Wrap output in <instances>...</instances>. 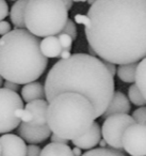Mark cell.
I'll list each match as a JSON object with an SVG mask.
<instances>
[{"mask_svg":"<svg viewBox=\"0 0 146 156\" xmlns=\"http://www.w3.org/2000/svg\"><path fill=\"white\" fill-rule=\"evenodd\" d=\"M128 98L130 103H132L135 106H140V107H144L146 106V100L143 96V94L141 93L140 89L137 88V86L132 85L129 87L128 89Z\"/></svg>","mask_w":146,"mask_h":156,"instance_id":"obj_20","label":"cell"},{"mask_svg":"<svg viewBox=\"0 0 146 156\" xmlns=\"http://www.w3.org/2000/svg\"><path fill=\"white\" fill-rule=\"evenodd\" d=\"M139 63H130V64L120 65L117 67V77L123 83H135V76H137V69Z\"/></svg>","mask_w":146,"mask_h":156,"instance_id":"obj_18","label":"cell"},{"mask_svg":"<svg viewBox=\"0 0 146 156\" xmlns=\"http://www.w3.org/2000/svg\"><path fill=\"white\" fill-rule=\"evenodd\" d=\"M44 98H46L45 88H44V86L41 83L34 81V83H28V85L23 87L22 98L27 104L34 102V101L44 100Z\"/></svg>","mask_w":146,"mask_h":156,"instance_id":"obj_14","label":"cell"},{"mask_svg":"<svg viewBox=\"0 0 146 156\" xmlns=\"http://www.w3.org/2000/svg\"><path fill=\"white\" fill-rule=\"evenodd\" d=\"M58 39H59V41H60V44H61V47H62V49L71 51L74 40L71 39L69 35L65 34V33H60V34L58 35Z\"/></svg>","mask_w":146,"mask_h":156,"instance_id":"obj_23","label":"cell"},{"mask_svg":"<svg viewBox=\"0 0 146 156\" xmlns=\"http://www.w3.org/2000/svg\"><path fill=\"white\" fill-rule=\"evenodd\" d=\"M3 87L8 90H11V91H14V92H17L19 90V85L17 83H11V81H5L3 83Z\"/></svg>","mask_w":146,"mask_h":156,"instance_id":"obj_30","label":"cell"},{"mask_svg":"<svg viewBox=\"0 0 146 156\" xmlns=\"http://www.w3.org/2000/svg\"><path fill=\"white\" fill-rule=\"evenodd\" d=\"M71 57V51H68V50H62V52H61V55H60L61 60H67V59H69Z\"/></svg>","mask_w":146,"mask_h":156,"instance_id":"obj_33","label":"cell"},{"mask_svg":"<svg viewBox=\"0 0 146 156\" xmlns=\"http://www.w3.org/2000/svg\"><path fill=\"white\" fill-rule=\"evenodd\" d=\"M130 109V101L128 100V98L123 92L115 91L111 103L109 104L107 110L105 111V113L101 117L103 119H107V118L114 115H128Z\"/></svg>","mask_w":146,"mask_h":156,"instance_id":"obj_12","label":"cell"},{"mask_svg":"<svg viewBox=\"0 0 146 156\" xmlns=\"http://www.w3.org/2000/svg\"><path fill=\"white\" fill-rule=\"evenodd\" d=\"M88 17L89 46L103 61L124 65L146 58V0H97Z\"/></svg>","mask_w":146,"mask_h":156,"instance_id":"obj_1","label":"cell"},{"mask_svg":"<svg viewBox=\"0 0 146 156\" xmlns=\"http://www.w3.org/2000/svg\"><path fill=\"white\" fill-rule=\"evenodd\" d=\"M1 156H27L28 147L24 139L14 134L0 136Z\"/></svg>","mask_w":146,"mask_h":156,"instance_id":"obj_10","label":"cell"},{"mask_svg":"<svg viewBox=\"0 0 146 156\" xmlns=\"http://www.w3.org/2000/svg\"><path fill=\"white\" fill-rule=\"evenodd\" d=\"M123 149L131 156H146V126L130 125L123 135Z\"/></svg>","mask_w":146,"mask_h":156,"instance_id":"obj_8","label":"cell"},{"mask_svg":"<svg viewBox=\"0 0 146 156\" xmlns=\"http://www.w3.org/2000/svg\"><path fill=\"white\" fill-rule=\"evenodd\" d=\"M9 15V5L7 1L0 0V22H3L5 17Z\"/></svg>","mask_w":146,"mask_h":156,"instance_id":"obj_25","label":"cell"},{"mask_svg":"<svg viewBox=\"0 0 146 156\" xmlns=\"http://www.w3.org/2000/svg\"><path fill=\"white\" fill-rule=\"evenodd\" d=\"M42 150L40 147L35 144L28 145V150H27V156H41Z\"/></svg>","mask_w":146,"mask_h":156,"instance_id":"obj_26","label":"cell"},{"mask_svg":"<svg viewBox=\"0 0 146 156\" xmlns=\"http://www.w3.org/2000/svg\"><path fill=\"white\" fill-rule=\"evenodd\" d=\"M103 63H105L106 67L108 69V71L110 72V74H111L112 76H115L116 73H117V67L115 66V64H113V63H110V62H107V61H103Z\"/></svg>","mask_w":146,"mask_h":156,"instance_id":"obj_31","label":"cell"},{"mask_svg":"<svg viewBox=\"0 0 146 156\" xmlns=\"http://www.w3.org/2000/svg\"><path fill=\"white\" fill-rule=\"evenodd\" d=\"M82 156H127L123 151L110 149V147H98L85 152Z\"/></svg>","mask_w":146,"mask_h":156,"instance_id":"obj_21","label":"cell"},{"mask_svg":"<svg viewBox=\"0 0 146 156\" xmlns=\"http://www.w3.org/2000/svg\"><path fill=\"white\" fill-rule=\"evenodd\" d=\"M60 41L58 37H45L41 41V51L46 58H60L62 52Z\"/></svg>","mask_w":146,"mask_h":156,"instance_id":"obj_16","label":"cell"},{"mask_svg":"<svg viewBox=\"0 0 146 156\" xmlns=\"http://www.w3.org/2000/svg\"><path fill=\"white\" fill-rule=\"evenodd\" d=\"M95 119L92 103L78 93L59 94L49 102L47 125L52 134L67 141L83 136L92 127Z\"/></svg>","mask_w":146,"mask_h":156,"instance_id":"obj_4","label":"cell"},{"mask_svg":"<svg viewBox=\"0 0 146 156\" xmlns=\"http://www.w3.org/2000/svg\"><path fill=\"white\" fill-rule=\"evenodd\" d=\"M0 156H1V145H0Z\"/></svg>","mask_w":146,"mask_h":156,"instance_id":"obj_39","label":"cell"},{"mask_svg":"<svg viewBox=\"0 0 146 156\" xmlns=\"http://www.w3.org/2000/svg\"><path fill=\"white\" fill-rule=\"evenodd\" d=\"M68 20V11L63 0H29L27 2L26 29L36 37L59 35Z\"/></svg>","mask_w":146,"mask_h":156,"instance_id":"obj_5","label":"cell"},{"mask_svg":"<svg viewBox=\"0 0 146 156\" xmlns=\"http://www.w3.org/2000/svg\"><path fill=\"white\" fill-rule=\"evenodd\" d=\"M24 110V102L17 92L0 88V134H10L19 127Z\"/></svg>","mask_w":146,"mask_h":156,"instance_id":"obj_6","label":"cell"},{"mask_svg":"<svg viewBox=\"0 0 146 156\" xmlns=\"http://www.w3.org/2000/svg\"><path fill=\"white\" fill-rule=\"evenodd\" d=\"M47 65L41 41L27 29H14L0 37V75L7 81L25 86L34 83Z\"/></svg>","mask_w":146,"mask_h":156,"instance_id":"obj_3","label":"cell"},{"mask_svg":"<svg viewBox=\"0 0 146 156\" xmlns=\"http://www.w3.org/2000/svg\"><path fill=\"white\" fill-rule=\"evenodd\" d=\"M75 22L77 24H82L84 26H86L89 23V17L88 15H83V14H76L75 15Z\"/></svg>","mask_w":146,"mask_h":156,"instance_id":"obj_29","label":"cell"},{"mask_svg":"<svg viewBox=\"0 0 146 156\" xmlns=\"http://www.w3.org/2000/svg\"><path fill=\"white\" fill-rule=\"evenodd\" d=\"M99 145H100V147H106L108 144H107V142L103 139V140H100V142H99Z\"/></svg>","mask_w":146,"mask_h":156,"instance_id":"obj_37","label":"cell"},{"mask_svg":"<svg viewBox=\"0 0 146 156\" xmlns=\"http://www.w3.org/2000/svg\"><path fill=\"white\" fill-rule=\"evenodd\" d=\"M62 33H65V34L69 35L73 40L77 39V27H76L75 23L71 20H68L65 25L64 29H63Z\"/></svg>","mask_w":146,"mask_h":156,"instance_id":"obj_24","label":"cell"},{"mask_svg":"<svg viewBox=\"0 0 146 156\" xmlns=\"http://www.w3.org/2000/svg\"><path fill=\"white\" fill-rule=\"evenodd\" d=\"M63 3H64L67 11H69L71 9V7H73V1L71 0H63Z\"/></svg>","mask_w":146,"mask_h":156,"instance_id":"obj_34","label":"cell"},{"mask_svg":"<svg viewBox=\"0 0 146 156\" xmlns=\"http://www.w3.org/2000/svg\"><path fill=\"white\" fill-rule=\"evenodd\" d=\"M101 138V128L96 121L92 125V127L80 138L73 140V144L76 147H79L81 150H85L86 152L95 149L96 145L99 144Z\"/></svg>","mask_w":146,"mask_h":156,"instance_id":"obj_11","label":"cell"},{"mask_svg":"<svg viewBox=\"0 0 146 156\" xmlns=\"http://www.w3.org/2000/svg\"><path fill=\"white\" fill-rule=\"evenodd\" d=\"M49 103L46 100H39L26 104L25 109L30 111L33 117L31 124L33 125H46L47 124V111Z\"/></svg>","mask_w":146,"mask_h":156,"instance_id":"obj_13","label":"cell"},{"mask_svg":"<svg viewBox=\"0 0 146 156\" xmlns=\"http://www.w3.org/2000/svg\"><path fill=\"white\" fill-rule=\"evenodd\" d=\"M89 55H90V56H92V57H96L97 56L96 52H95V50L93 49L91 46H89Z\"/></svg>","mask_w":146,"mask_h":156,"instance_id":"obj_36","label":"cell"},{"mask_svg":"<svg viewBox=\"0 0 146 156\" xmlns=\"http://www.w3.org/2000/svg\"><path fill=\"white\" fill-rule=\"evenodd\" d=\"M3 83H3V78L1 77V75H0V88L2 87V86H3Z\"/></svg>","mask_w":146,"mask_h":156,"instance_id":"obj_38","label":"cell"},{"mask_svg":"<svg viewBox=\"0 0 146 156\" xmlns=\"http://www.w3.org/2000/svg\"><path fill=\"white\" fill-rule=\"evenodd\" d=\"M41 156H75L73 149L67 144L50 142L42 150Z\"/></svg>","mask_w":146,"mask_h":156,"instance_id":"obj_17","label":"cell"},{"mask_svg":"<svg viewBox=\"0 0 146 156\" xmlns=\"http://www.w3.org/2000/svg\"><path fill=\"white\" fill-rule=\"evenodd\" d=\"M132 118L137 123L146 126V106L135 109L132 112Z\"/></svg>","mask_w":146,"mask_h":156,"instance_id":"obj_22","label":"cell"},{"mask_svg":"<svg viewBox=\"0 0 146 156\" xmlns=\"http://www.w3.org/2000/svg\"><path fill=\"white\" fill-rule=\"evenodd\" d=\"M11 25L9 24L8 22H5V20H3V22H0V35H2V37H5V35H7L8 33L11 32Z\"/></svg>","mask_w":146,"mask_h":156,"instance_id":"obj_27","label":"cell"},{"mask_svg":"<svg viewBox=\"0 0 146 156\" xmlns=\"http://www.w3.org/2000/svg\"><path fill=\"white\" fill-rule=\"evenodd\" d=\"M18 136L24 139L25 142L30 144H37L46 141L51 137V130L49 126L46 125H33L28 123H20L17 128Z\"/></svg>","mask_w":146,"mask_h":156,"instance_id":"obj_9","label":"cell"},{"mask_svg":"<svg viewBox=\"0 0 146 156\" xmlns=\"http://www.w3.org/2000/svg\"><path fill=\"white\" fill-rule=\"evenodd\" d=\"M20 120H22L23 123L31 124V123H32V121H33V117H32V115H31L30 111H28V110H26V109H25L24 112H23V115H22V119H20Z\"/></svg>","mask_w":146,"mask_h":156,"instance_id":"obj_28","label":"cell"},{"mask_svg":"<svg viewBox=\"0 0 146 156\" xmlns=\"http://www.w3.org/2000/svg\"><path fill=\"white\" fill-rule=\"evenodd\" d=\"M135 85L140 89L141 93L146 100V58L139 62L135 76Z\"/></svg>","mask_w":146,"mask_h":156,"instance_id":"obj_19","label":"cell"},{"mask_svg":"<svg viewBox=\"0 0 146 156\" xmlns=\"http://www.w3.org/2000/svg\"><path fill=\"white\" fill-rule=\"evenodd\" d=\"M73 153L75 156H82V152H81V149H79V147H74L73 149Z\"/></svg>","mask_w":146,"mask_h":156,"instance_id":"obj_35","label":"cell"},{"mask_svg":"<svg viewBox=\"0 0 146 156\" xmlns=\"http://www.w3.org/2000/svg\"><path fill=\"white\" fill-rule=\"evenodd\" d=\"M26 0H19L13 3L10 11V20L14 25L15 29H26V23H25V11L27 7Z\"/></svg>","mask_w":146,"mask_h":156,"instance_id":"obj_15","label":"cell"},{"mask_svg":"<svg viewBox=\"0 0 146 156\" xmlns=\"http://www.w3.org/2000/svg\"><path fill=\"white\" fill-rule=\"evenodd\" d=\"M137 123L132 115H114L105 119L101 127L103 139L110 149L123 151V135L125 130L132 124Z\"/></svg>","mask_w":146,"mask_h":156,"instance_id":"obj_7","label":"cell"},{"mask_svg":"<svg viewBox=\"0 0 146 156\" xmlns=\"http://www.w3.org/2000/svg\"><path fill=\"white\" fill-rule=\"evenodd\" d=\"M50 139H51V142H54V143H60V144H67V142H68L67 140L63 139L62 137H59V136H57V135H54V134L51 135Z\"/></svg>","mask_w":146,"mask_h":156,"instance_id":"obj_32","label":"cell"},{"mask_svg":"<svg viewBox=\"0 0 146 156\" xmlns=\"http://www.w3.org/2000/svg\"><path fill=\"white\" fill-rule=\"evenodd\" d=\"M45 95L49 103L66 92L86 98L95 109V118L105 113L114 95V79L103 60L86 54H75L51 67L45 80Z\"/></svg>","mask_w":146,"mask_h":156,"instance_id":"obj_2","label":"cell"}]
</instances>
